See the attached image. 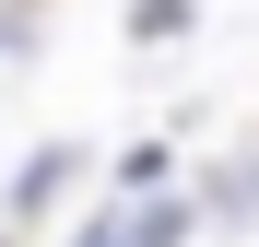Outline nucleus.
I'll use <instances>...</instances> for the list:
<instances>
[{"instance_id": "1", "label": "nucleus", "mask_w": 259, "mask_h": 247, "mask_svg": "<svg viewBox=\"0 0 259 247\" xmlns=\"http://www.w3.org/2000/svg\"><path fill=\"white\" fill-rule=\"evenodd\" d=\"M189 235V200H142V212H118V247H177Z\"/></svg>"}, {"instance_id": "2", "label": "nucleus", "mask_w": 259, "mask_h": 247, "mask_svg": "<svg viewBox=\"0 0 259 247\" xmlns=\"http://www.w3.org/2000/svg\"><path fill=\"white\" fill-rule=\"evenodd\" d=\"M59 188H71V153H35V165H24V177H12V212H48V200H59Z\"/></svg>"}, {"instance_id": "3", "label": "nucleus", "mask_w": 259, "mask_h": 247, "mask_svg": "<svg viewBox=\"0 0 259 247\" xmlns=\"http://www.w3.org/2000/svg\"><path fill=\"white\" fill-rule=\"evenodd\" d=\"M82 247H118V212H106V224H82Z\"/></svg>"}, {"instance_id": "4", "label": "nucleus", "mask_w": 259, "mask_h": 247, "mask_svg": "<svg viewBox=\"0 0 259 247\" xmlns=\"http://www.w3.org/2000/svg\"><path fill=\"white\" fill-rule=\"evenodd\" d=\"M12 35H24V24H0V47H12Z\"/></svg>"}]
</instances>
